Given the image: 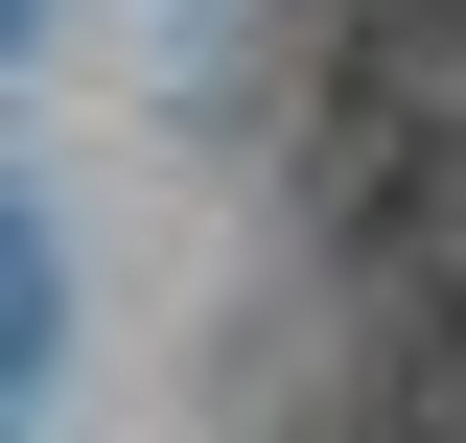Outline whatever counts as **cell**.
Masks as SVG:
<instances>
[{
  "label": "cell",
  "instance_id": "1",
  "mask_svg": "<svg viewBox=\"0 0 466 443\" xmlns=\"http://www.w3.org/2000/svg\"><path fill=\"white\" fill-rule=\"evenodd\" d=\"M24 350H47V233L0 211V374H24Z\"/></svg>",
  "mask_w": 466,
  "mask_h": 443
},
{
  "label": "cell",
  "instance_id": "2",
  "mask_svg": "<svg viewBox=\"0 0 466 443\" xmlns=\"http://www.w3.org/2000/svg\"><path fill=\"white\" fill-rule=\"evenodd\" d=\"M0 24H24V0H0Z\"/></svg>",
  "mask_w": 466,
  "mask_h": 443
}]
</instances>
